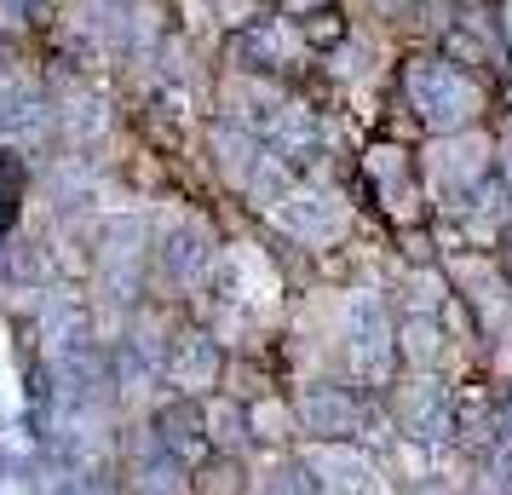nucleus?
Returning a JSON list of instances; mask_svg holds the SVG:
<instances>
[{
  "label": "nucleus",
  "mask_w": 512,
  "mask_h": 495,
  "mask_svg": "<svg viewBox=\"0 0 512 495\" xmlns=\"http://www.w3.org/2000/svg\"><path fill=\"white\" fill-rule=\"evenodd\" d=\"M248 461L231 455V449H208V455H196V467H190L185 490L190 495H248Z\"/></svg>",
  "instance_id": "nucleus-1"
},
{
  "label": "nucleus",
  "mask_w": 512,
  "mask_h": 495,
  "mask_svg": "<svg viewBox=\"0 0 512 495\" xmlns=\"http://www.w3.org/2000/svg\"><path fill=\"white\" fill-rule=\"evenodd\" d=\"M294 24H300V41H305V47H317V52H334L351 35L346 6H334V0H323V6H305Z\"/></svg>",
  "instance_id": "nucleus-2"
}]
</instances>
